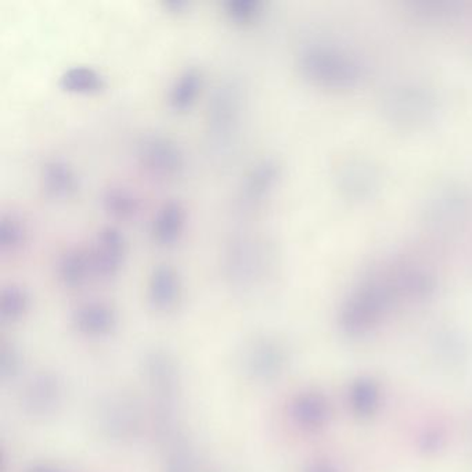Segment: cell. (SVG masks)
Returning <instances> with one entry per match:
<instances>
[{
	"instance_id": "9c48e42d",
	"label": "cell",
	"mask_w": 472,
	"mask_h": 472,
	"mask_svg": "<svg viewBox=\"0 0 472 472\" xmlns=\"http://www.w3.org/2000/svg\"><path fill=\"white\" fill-rule=\"evenodd\" d=\"M56 268H57L58 279L64 284L68 287L81 285L87 280L90 271H93L90 253L84 248H67L58 257Z\"/></svg>"
},
{
	"instance_id": "6da1fadb",
	"label": "cell",
	"mask_w": 472,
	"mask_h": 472,
	"mask_svg": "<svg viewBox=\"0 0 472 472\" xmlns=\"http://www.w3.org/2000/svg\"><path fill=\"white\" fill-rule=\"evenodd\" d=\"M244 113V92L237 81L221 82L208 101L207 136L210 153L220 159L233 153Z\"/></svg>"
},
{
	"instance_id": "2e32d148",
	"label": "cell",
	"mask_w": 472,
	"mask_h": 472,
	"mask_svg": "<svg viewBox=\"0 0 472 472\" xmlns=\"http://www.w3.org/2000/svg\"><path fill=\"white\" fill-rule=\"evenodd\" d=\"M26 306V294L23 288L10 285L2 294V312L7 316H17Z\"/></svg>"
},
{
	"instance_id": "8992f818",
	"label": "cell",
	"mask_w": 472,
	"mask_h": 472,
	"mask_svg": "<svg viewBox=\"0 0 472 472\" xmlns=\"http://www.w3.org/2000/svg\"><path fill=\"white\" fill-rule=\"evenodd\" d=\"M41 183L45 193L55 200H68L79 190L76 170L63 159H49L42 165Z\"/></svg>"
},
{
	"instance_id": "5b68a950",
	"label": "cell",
	"mask_w": 472,
	"mask_h": 472,
	"mask_svg": "<svg viewBox=\"0 0 472 472\" xmlns=\"http://www.w3.org/2000/svg\"><path fill=\"white\" fill-rule=\"evenodd\" d=\"M92 269L101 277H114L125 263L127 241L124 234L114 226H104L96 234L89 251Z\"/></svg>"
},
{
	"instance_id": "277c9868",
	"label": "cell",
	"mask_w": 472,
	"mask_h": 472,
	"mask_svg": "<svg viewBox=\"0 0 472 472\" xmlns=\"http://www.w3.org/2000/svg\"><path fill=\"white\" fill-rule=\"evenodd\" d=\"M280 165L276 159H258L242 178L239 190V207L251 210L260 207L276 188Z\"/></svg>"
},
{
	"instance_id": "8fae6325",
	"label": "cell",
	"mask_w": 472,
	"mask_h": 472,
	"mask_svg": "<svg viewBox=\"0 0 472 472\" xmlns=\"http://www.w3.org/2000/svg\"><path fill=\"white\" fill-rule=\"evenodd\" d=\"M101 207L114 220H132L140 210V199L130 189L114 185L107 188L101 194Z\"/></svg>"
},
{
	"instance_id": "e0dca14e",
	"label": "cell",
	"mask_w": 472,
	"mask_h": 472,
	"mask_svg": "<svg viewBox=\"0 0 472 472\" xmlns=\"http://www.w3.org/2000/svg\"><path fill=\"white\" fill-rule=\"evenodd\" d=\"M164 7L169 10V13H172V15H183V13L190 9V4L183 2V0H172V2L164 4Z\"/></svg>"
},
{
	"instance_id": "ba28073f",
	"label": "cell",
	"mask_w": 472,
	"mask_h": 472,
	"mask_svg": "<svg viewBox=\"0 0 472 472\" xmlns=\"http://www.w3.org/2000/svg\"><path fill=\"white\" fill-rule=\"evenodd\" d=\"M202 87H204V77L199 68L190 67L181 71L176 77L168 93V103L170 108L178 113L191 108L199 98Z\"/></svg>"
},
{
	"instance_id": "52a82bcc",
	"label": "cell",
	"mask_w": 472,
	"mask_h": 472,
	"mask_svg": "<svg viewBox=\"0 0 472 472\" xmlns=\"http://www.w3.org/2000/svg\"><path fill=\"white\" fill-rule=\"evenodd\" d=\"M186 210L178 201H168L157 210L151 223L154 241L159 245H172L185 231Z\"/></svg>"
},
{
	"instance_id": "4fadbf2b",
	"label": "cell",
	"mask_w": 472,
	"mask_h": 472,
	"mask_svg": "<svg viewBox=\"0 0 472 472\" xmlns=\"http://www.w3.org/2000/svg\"><path fill=\"white\" fill-rule=\"evenodd\" d=\"M28 231L26 223L15 213L0 216V250L2 252H15L26 242Z\"/></svg>"
},
{
	"instance_id": "3957f363",
	"label": "cell",
	"mask_w": 472,
	"mask_h": 472,
	"mask_svg": "<svg viewBox=\"0 0 472 472\" xmlns=\"http://www.w3.org/2000/svg\"><path fill=\"white\" fill-rule=\"evenodd\" d=\"M266 261V251L260 240L236 237L229 242L225 252V266L229 276L237 282L257 279Z\"/></svg>"
},
{
	"instance_id": "7a4b0ae2",
	"label": "cell",
	"mask_w": 472,
	"mask_h": 472,
	"mask_svg": "<svg viewBox=\"0 0 472 472\" xmlns=\"http://www.w3.org/2000/svg\"><path fill=\"white\" fill-rule=\"evenodd\" d=\"M136 157L146 172L159 179L179 178L186 167L180 146L159 133L144 135L136 146Z\"/></svg>"
},
{
	"instance_id": "9a60e30c",
	"label": "cell",
	"mask_w": 472,
	"mask_h": 472,
	"mask_svg": "<svg viewBox=\"0 0 472 472\" xmlns=\"http://www.w3.org/2000/svg\"><path fill=\"white\" fill-rule=\"evenodd\" d=\"M113 313L104 305H87L78 311V322L90 329H101L110 324Z\"/></svg>"
},
{
	"instance_id": "7c38bea8",
	"label": "cell",
	"mask_w": 472,
	"mask_h": 472,
	"mask_svg": "<svg viewBox=\"0 0 472 472\" xmlns=\"http://www.w3.org/2000/svg\"><path fill=\"white\" fill-rule=\"evenodd\" d=\"M180 290V282L175 269L169 265H159L153 269L149 282L151 301L159 308H168L175 303Z\"/></svg>"
},
{
	"instance_id": "5bb4252c",
	"label": "cell",
	"mask_w": 472,
	"mask_h": 472,
	"mask_svg": "<svg viewBox=\"0 0 472 472\" xmlns=\"http://www.w3.org/2000/svg\"><path fill=\"white\" fill-rule=\"evenodd\" d=\"M225 17L237 26H250L260 21L263 4L258 0H229L223 4Z\"/></svg>"
},
{
	"instance_id": "30bf717a",
	"label": "cell",
	"mask_w": 472,
	"mask_h": 472,
	"mask_svg": "<svg viewBox=\"0 0 472 472\" xmlns=\"http://www.w3.org/2000/svg\"><path fill=\"white\" fill-rule=\"evenodd\" d=\"M58 87L71 95H93L106 87L104 77L97 69L87 66H76L66 69L58 79Z\"/></svg>"
}]
</instances>
